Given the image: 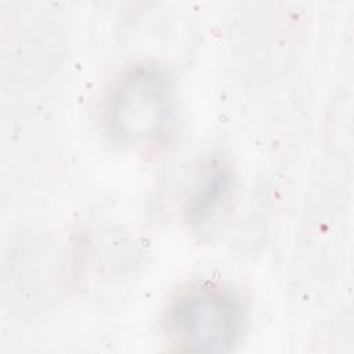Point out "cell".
Returning a JSON list of instances; mask_svg holds the SVG:
<instances>
[{
    "label": "cell",
    "mask_w": 354,
    "mask_h": 354,
    "mask_svg": "<svg viewBox=\"0 0 354 354\" xmlns=\"http://www.w3.org/2000/svg\"><path fill=\"white\" fill-rule=\"evenodd\" d=\"M174 113L170 79L158 68L140 65L113 84L105 106V122L115 140L142 144L162 136Z\"/></svg>",
    "instance_id": "cell-1"
},
{
    "label": "cell",
    "mask_w": 354,
    "mask_h": 354,
    "mask_svg": "<svg viewBox=\"0 0 354 354\" xmlns=\"http://www.w3.org/2000/svg\"><path fill=\"white\" fill-rule=\"evenodd\" d=\"M228 188V176L224 171H216L210 176L203 183V187L198 189L196 195L192 199L189 212L191 216L196 220L205 217L209 214L218 201L223 198L224 192Z\"/></svg>",
    "instance_id": "cell-3"
},
{
    "label": "cell",
    "mask_w": 354,
    "mask_h": 354,
    "mask_svg": "<svg viewBox=\"0 0 354 354\" xmlns=\"http://www.w3.org/2000/svg\"><path fill=\"white\" fill-rule=\"evenodd\" d=\"M171 329L191 348L225 351L238 340L242 310L238 299L220 288H196L180 296L169 313Z\"/></svg>",
    "instance_id": "cell-2"
}]
</instances>
